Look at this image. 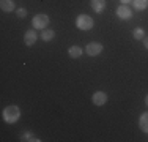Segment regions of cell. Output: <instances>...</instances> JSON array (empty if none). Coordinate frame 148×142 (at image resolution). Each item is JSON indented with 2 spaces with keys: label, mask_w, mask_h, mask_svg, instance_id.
Wrapping results in <instances>:
<instances>
[{
  "label": "cell",
  "mask_w": 148,
  "mask_h": 142,
  "mask_svg": "<svg viewBox=\"0 0 148 142\" xmlns=\"http://www.w3.org/2000/svg\"><path fill=\"white\" fill-rule=\"evenodd\" d=\"M132 6L136 11H145L148 10V0H132Z\"/></svg>",
  "instance_id": "cell-13"
},
{
  "label": "cell",
  "mask_w": 148,
  "mask_h": 142,
  "mask_svg": "<svg viewBox=\"0 0 148 142\" xmlns=\"http://www.w3.org/2000/svg\"><path fill=\"white\" fill-rule=\"evenodd\" d=\"M16 14H17V17L24 19V17L27 16V10H25V8H17V10H16Z\"/></svg>",
  "instance_id": "cell-16"
},
{
  "label": "cell",
  "mask_w": 148,
  "mask_h": 142,
  "mask_svg": "<svg viewBox=\"0 0 148 142\" xmlns=\"http://www.w3.org/2000/svg\"><path fill=\"white\" fill-rule=\"evenodd\" d=\"M142 43H143V48H145L147 51H148V37H145V38H143V40H142Z\"/></svg>",
  "instance_id": "cell-17"
},
{
  "label": "cell",
  "mask_w": 148,
  "mask_h": 142,
  "mask_svg": "<svg viewBox=\"0 0 148 142\" xmlns=\"http://www.w3.org/2000/svg\"><path fill=\"white\" fill-rule=\"evenodd\" d=\"M107 93L106 92H101V90H98V92H95L93 93V97H91V101H93V104L95 106H104L106 103H107Z\"/></svg>",
  "instance_id": "cell-6"
},
{
  "label": "cell",
  "mask_w": 148,
  "mask_h": 142,
  "mask_svg": "<svg viewBox=\"0 0 148 142\" xmlns=\"http://www.w3.org/2000/svg\"><path fill=\"white\" fill-rule=\"evenodd\" d=\"M2 117H3V122L8 123V125H13V123H16L17 120L21 119V109L19 106H6L5 109H3L2 112Z\"/></svg>",
  "instance_id": "cell-1"
},
{
  "label": "cell",
  "mask_w": 148,
  "mask_h": 142,
  "mask_svg": "<svg viewBox=\"0 0 148 142\" xmlns=\"http://www.w3.org/2000/svg\"><path fill=\"white\" fill-rule=\"evenodd\" d=\"M49 22H51L49 16L47 14H43V13L36 14V16L32 19V26H33L35 30H44V28L49 26Z\"/></svg>",
  "instance_id": "cell-3"
},
{
  "label": "cell",
  "mask_w": 148,
  "mask_h": 142,
  "mask_svg": "<svg viewBox=\"0 0 148 142\" xmlns=\"http://www.w3.org/2000/svg\"><path fill=\"white\" fill-rule=\"evenodd\" d=\"M103 44L101 43H98V41H91L88 43V44L85 46V54L87 55H90V57H98L103 52Z\"/></svg>",
  "instance_id": "cell-4"
},
{
  "label": "cell",
  "mask_w": 148,
  "mask_h": 142,
  "mask_svg": "<svg viewBox=\"0 0 148 142\" xmlns=\"http://www.w3.org/2000/svg\"><path fill=\"white\" fill-rule=\"evenodd\" d=\"M54 37H55V32L52 30V28H44V30H41V38H43V41L49 43V41L54 40Z\"/></svg>",
  "instance_id": "cell-14"
},
{
  "label": "cell",
  "mask_w": 148,
  "mask_h": 142,
  "mask_svg": "<svg viewBox=\"0 0 148 142\" xmlns=\"http://www.w3.org/2000/svg\"><path fill=\"white\" fill-rule=\"evenodd\" d=\"M90 5H91V10H93L95 13L101 14L106 10V0H91Z\"/></svg>",
  "instance_id": "cell-8"
},
{
  "label": "cell",
  "mask_w": 148,
  "mask_h": 142,
  "mask_svg": "<svg viewBox=\"0 0 148 142\" xmlns=\"http://www.w3.org/2000/svg\"><path fill=\"white\" fill-rule=\"evenodd\" d=\"M93 26H95V21L91 16H88V14H79V16L76 17V27L79 28V30L88 32L93 28Z\"/></svg>",
  "instance_id": "cell-2"
},
{
  "label": "cell",
  "mask_w": 148,
  "mask_h": 142,
  "mask_svg": "<svg viewBox=\"0 0 148 142\" xmlns=\"http://www.w3.org/2000/svg\"><path fill=\"white\" fill-rule=\"evenodd\" d=\"M132 37L136 38V40L142 41L147 35H145V30H143V28H134V30H132Z\"/></svg>",
  "instance_id": "cell-15"
},
{
  "label": "cell",
  "mask_w": 148,
  "mask_h": 142,
  "mask_svg": "<svg viewBox=\"0 0 148 142\" xmlns=\"http://www.w3.org/2000/svg\"><path fill=\"white\" fill-rule=\"evenodd\" d=\"M139 128L143 133H148V112H143L139 117Z\"/></svg>",
  "instance_id": "cell-11"
},
{
  "label": "cell",
  "mask_w": 148,
  "mask_h": 142,
  "mask_svg": "<svg viewBox=\"0 0 148 142\" xmlns=\"http://www.w3.org/2000/svg\"><path fill=\"white\" fill-rule=\"evenodd\" d=\"M16 5H14V0H0V10L5 13H11L14 11Z\"/></svg>",
  "instance_id": "cell-9"
},
{
  "label": "cell",
  "mask_w": 148,
  "mask_h": 142,
  "mask_svg": "<svg viewBox=\"0 0 148 142\" xmlns=\"http://www.w3.org/2000/svg\"><path fill=\"white\" fill-rule=\"evenodd\" d=\"M21 141L22 142H40L41 139H38L32 131H24V133L21 134Z\"/></svg>",
  "instance_id": "cell-12"
},
{
  "label": "cell",
  "mask_w": 148,
  "mask_h": 142,
  "mask_svg": "<svg viewBox=\"0 0 148 142\" xmlns=\"http://www.w3.org/2000/svg\"><path fill=\"white\" fill-rule=\"evenodd\" d=\"M117 16L121 21H129L132 17V10L128 5H120L117 8Z\"/></svg>",
  "instance_id": "cell-5"
},
{
  "label": "cell",
  "mask_w": 148,
  "mask_h": 142,
  "mask_svg": "<svg viewBox=\"0 0 148 142\" xmlns=\"http://www.w3.org/2000/svg\"><path fill=\"white\" fill-rule=\"evenodd\" d=\"M82 54H84V49L80 46H71L68 49V55L71 59H79V57H82Z\"/></svg>",
  "instance_id": "cell-10"
},
{
  "label": "cell",
  "mask_w": 148,
  "mask_h": 142,
  "mask_svg": "<svg viewBox=\"0 0 148 142\" xmlns=\"http://www.w3.org/2000/svg\"><path fill=\"white\" fill-rule=\"evenodd\" d=\"M36 40H38V35L35 32V28H30V30H27L24 33V43H25V46H33L36 43Z\"/></svg>",
  "instance_id": "cell-7"
},
{
  "label": "cell",
  "mask_w": 148,
  "mask_h": 142,
  "mask_svg": "<svg viewBox=\"0 0 148 142\" xmlns=\"http://www.w3.org/2000/svg\"><path fill=\"white\" fill-rule=\"evenodd\" d=\"M145 104H147V108H148V95L145 97Z\"/></svg>",
  "instance_id": "cell-19"
},
{
  "label": "cell",
  "mask_w": 148,
  "mask_h": 142,
  "mask_svg": "<svg viewBox=\"0 0 148 142\" xmlns=\"http://www.w3.org/2000/svg\"><path fill=\"white\" fill-rule=\"evenodd\" d=\"M120 2H121V5H128V3H131L132 0H120Z\"/></svg>",
  "instance_id": "cell-18"
}]
</instances>
